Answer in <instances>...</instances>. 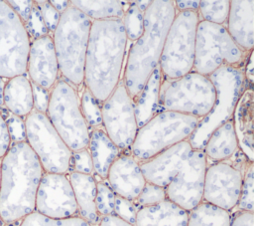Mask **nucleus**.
<instances>
[{
    "label": "nucleus",
    "instance_id": "79ce46f5",
    "mask_svg": "<svg viewBox=\"0 0 254 226\" xmlns=\"http://www.w3.org/2000/svg\"><path fill=\"white\" fill-rule=\"evenodd\" d=\"M32 84V92H33V105L34 111H37L42 113H47L49 100H50V92L38 85Z\"/></svg>",
    "mask_w": 254,
    "mask_h": 226
},
{
    "label": "nucleus",
    "instance_id": "2f4dec72",
    "mask_svg": "<svg viewBox=\"0 0 254 226\" xmlns=\"http://www.w3.org/2000/svg\"><path fill=\"white\" fill-rule=\"evenodd\" d=\"M18 226H91L81 217L73 216L64 219H53L34 211L23 218Z\"/></svg>",
    "mask_w": 254,
    "mask_h": 226
},
{
    "label": "nucleus",
    "instance_id": "f3484780",
    "mask_svg": "<svg viewBox=\"0 0 254 226\" xmlns=\"http://www.w3.org/2000/svg\"><path fill=\"white\" fill-rule=\"evenodd\" d=\"M26 75L31 83L49 91L60 79V70L52 35L31 41Z\"/></svg>",
    "mask_w": 254,
    "mask_h": 226
},
{
    "label": "nucleus",
    "instance_id": "393cba45",
    "mask_svg": "<svg viewBox=\"0 0 254 226\" xmlns=\"http://www.w3.org/2000/svg\"><path fill=\"white\" fill-rule=\"evenodd\" d=\"M87 149L90 153L93 172L102 180L106 179L111 164L122 152L101 127L90 130Z\"/></svg>",
    "mask_w": 254,
    "mask_h": 226
},
{
    "label": "nucleus",
    "instance_id": "a18cd8bd",
    "mask_svg": "<svg viewBox=\"0 0 254 226\" xmlns=\"http://www.w3.org/2000/svg\"><path fill=\"white\" fill-rule=\"evenodd\" d=\"M230 226H254V213L237 211L234 216H231Z\"/></svg>",
    "mask_w": 254,
    "mask_h": 226
},
{
    "label": "nucleus",
    "instance_id": "9b49d317",
    "mask_svg": "<svg viewBox=\"0 0 254 226\" xmlns=\"http://www.w3.org/2000/svg\"><path fill=\"white\" fill-rule=\"evenodd\" d=\"M26 142L38 157L44 172L66 174L72 151L59 135L46 113L33 111L25 117Z\"/></svg>",
    "mask_w": 254,
    "mask_h": 226
},
{
    "label": "nucleus",
    "instance_id": "603ef678",
    "mask_svg": "<svg viewBox=\"0 0 254 226\" xmlns=\"http://www.w3.org/2000/svg\"><path fill=\"white\" fill-rule=\"evenodd\" d=\"M5 80L0 79V108H3V103H2V91H3V87L5 84Z\"/></svg>",
    "mask_w": 254,
    "mask_h": 226
},
{
    "label": "nucleus",
    "instance_id": "6ab92c4d",
    "mask_svg": "<svg viewBox=\"0 0 254 226\" xmlns=\"http://www.w3.org/2000/svg\"><path fill=\"white\" fill-rule=\"evenodd\" d=\"M106 180L115 195L131 201L137 198L146 184L140 163L130 151L121 152L115 159L108 170Z\"/></svg>",
    "mask_w": 254,
    "mask_h": 226
},
{
    "label": "nucleus",
    "instance_id": "c03bdc74",
    "mask_svg": "<svg viewBox=\"0 0 254 226\" xmlns=\"http://www.w3.org/2000/svg\"><path fill=\"white\" fill-rule=\"evenodd\" d=\"M1 109L2 108H0V160L7 153L11 146V138Z\"/></svg>",
    "mask_w": 254,
    "mask_h": 226
},
{
    "label": "nucleus",
    "instance_id": "864d4df0",
    "mask_svg": "<svg viewBox=\"0 0 254 226\" xmlns=\"http://www.w3.org/2000/svg\"><path fill=\"white\" fill-rule=\"evenodd\" d=\"M0 226H7V225L4 223V221L1 219V217H0Z\"/></svg>",
    "mask_w": 254,
    "mask_h": 226
},
{
    "label": "nucleus",
    "instance_id": "6e6552de",
    "mask_svg": "<svg viewBox=\"0 0 254 226\" xmlns=\"http://www.w3.org/2000/svg\"><path fill=\"white\" fill-rule=\"evenodd\" d=\"M215 88L206 76L196 72L175 79H163L159 112L170 111L202 118L215 102Z\"/></svg>",
    "mask_w": 254,
    "mask_h": 226
},
{
    "label": "nucleus",
    "instance_id": "de8ad7c7",
    "mask_svg": "<svg viewBox=\"0 0 254 226\" xmlns=\"http://www.w3.org/2000/svg\"><path fill=\"white\" fill-rule=\"evenodd\" d=\"M97 226H134L121 218L117 217L116 215H108V216H103L100 218V221Z\"/></svg>",
    "mask_w": 254,
    "mask_h": 226
},
{
    "label": "nucleus",
    "instance_id": "c9c22d12",
    "mask_svg": "<svg viewBox=\"0 0 254 226\" xmlns=\"http://www.w3.org/2000/svg\"><path fill=\"white\" fill-rule=\"evenodd\" d=\"M167 199L166 189L164 187L146 182L143 189L137 196V198L133 201L136 208L139 209L141 207H147L151 205L158 204Z\"/></svg>",
    "mask_w": 254,
    "mask_h": 226
},
{
    "label": "nucleus",
    "instance_id": "f704fd0d",
    "mask_svg": "<svg viewBox=\"0 0 254 226\" xmlns=\"http://www.w3.org/2000/svg\"><path fill=\"white\" fill-rule=\"evenodd\" d=\"M115 193L105 181L96 183L95 206L100 217L114 214Z\"/></svg>",
    "mask_w": 254,
    "mask_h": 226
},
{
    "label": "nucleus",
    "instance_id": "72a5a7b5",
    "mask_svg": "<svg viewBox=\"0 0 254 226\" xmlns=\"http://www.w3.org/2000/svg\"><path fill=\"white\" fill-rule=\"evenodd\" d=\"M254 172H253V162H249L243 173V180L240 190L239 199L236 207L238 211H254Z\"/></svg>",
    "mask_w": 254,
    "mask_h": 226
},
{
    "label": "nucleus",
    "instance_id": "09e8293b",
    "mask_svg": "<svg viewBox=\"0 0 254 226\" xmlns=\"http://www.w3.org/2000/svg\"><path fill=\"white\" fill-rule=\"evenodd\" d=\"M253 69H254V66H253V51H251L247 58H246V61L244 63V66H243V72H244V77H245V81L247 84L249 85H253Z\"/></svg>",
    "mask_w": 254,
    "mask_h": 226
},
{
    "label": "nucleus",
    "instance_id": "5fc2aeb1",
    "mask_svg": "<svg viewBox=\"0 0 254 226\" xmlns=\"http://www.w3.org/2000/svg\"><path fill=\"white\" fill-rule=\"evenodd\" d=\"M7 226H10V225H7Z\"/></svg>",
    "mask_w": 254,
    "mask_h": 226
},
{
    "label": "nucleus",
    "instance_id": "e433bc0d",
    "mask_svg": "<svg viewBox=\"0 0 254 226\" xmlns=\"http://www.w3.org/2000/svg\"><path fill=\"white\" fill-rule=\"evenodd\" d=\"M24 26H25V29H26L31 41L35 40V39L42 38L47 35H50V33L44 23V20L42 18L41 12H40L39 8L37 7V5L35 4V1L33 4L31 13L29 15V18L24 23Z\"/></svg>",
    "mask_w": 254,
    "mask_h": 226
},
{
    "label": "nucleus",
    "instance_id": "cd10ccee",
    "mask_svg": "<svg viewBox=\"0 0 254 226\" xmlns=\"http://www.w3.org/2000/svg\"><path fill=\"white\" fill-rule=\"evenodd\" d=\"M70 4L82 12L91 21L106 19H121L124 16V2L117 0L89 1L72 0Z\"/></svg>",
    "mask_w": 254,
    "mask_h": 226
},
{
    "label": "nucleus",
    "instance_id": "4be33fe9",
    "mask_svg": "<svg viewBox=\"0 0 254 226\" xmlns=\"http://www.w3.org/2000/svg\"><path fill=\"white\" fill-rule=\"evenodd\" d=\"M68 179L73 190L78 216L91 226H97L101 217L95 206L97 181L94 176L71 171L68 174Z\"/></svg>",
    "mask_w": 254,
    "mask_h": 226
},
{
    "label": "nucleus",
    "instance_id": "39448f33",
    "mask_svg": "<svg viewBox=\"0 0 254 226\" xmlns=\"http://www.w3.org/2000/svg\"><path fill=\"white\" fill-rule=\"evenodd\" d=\"M199 120L198 117L175 112H158L138 128L130 153L139 162L148 160L165 149L188 140Z\"/></svg>",
    "mask_w": 254,
    "mask_h": 226
},
{
    "label": "nucleus",
    "instance_id": "c756f323",
    "mask_svg": "<svg viewBox=\"0 0 254 226\" xmlns=\"http://www.w3.org/2000/svg\"><path fill=\"white\" fill-rule=\"evenodd\" d=\"M229 7H230L229 0L199 1V7H198L199 19L212 24L224 25V23L227 20Z\"/></svg>",
    "mask_w": 254,
    "mask_h": 226
},
{
    "label": "nucleus",
    "instance_id": "3c124183",
    "mask_svg": "<svg viewBox=\"0 0 254 226\" xmlns=\"http://www.w3.org/2000/svg\"><path fill=\"white\" fill-rule=\"evenodd\" d=\"M151 1H152V0H151ZM151 1H150V0H148V1H142V0H140V1H134V3H135L136 6L139 8V10L144 13V12L147 10V8L149 7V5L151 4Z\"/></svg>",
    "mask_w": 254,
    "mask_h": 226
},
{
    "label": "nucleus",
    "instance_id": "5701e85b",
    "mask_svg": "<svg viewBox=\"0 0 254 226\" xmlns=\"http://www.w3.org/2000/svg\"><path fill=\"white\" fill-rule=\"evenodd\" d=\"M3 108L19 117H25L34 111L32 84L27 75L6 80L2 91Z\"/></svg>",
    "mask_w": 254,
    "mask_h": 226
},
{
    "label": "nucleus",
    "instance_id": "8fccbe9b",
    "mask_svg": "<svg viewBox=\"0 0 254 226\" xmlns=\"http://www.w3.org/2000/svg\"><path fill=\"white\" fill-rule=\"evenodd\" d=\"M50 3L60 14H63L70 5V2L67 0H52Z\"/></svg>",
    "mask_w": 254,
    "mask_h": 226
},
{
    "label": "nucleus",
    "instance_id": "2eb2a0df",
    "mask_svg": "<svg viewBox=\"0 0 254 226\" xmlns=\"http://www.w3.org/2000/svg\"><path fill=\"white\" fill-rule=\"evenodd\" d=\"M208 161L203 150L192 149L185 163L165 188L167 199L190 212L202 202Z\"/></svg>",
    "mask_w": 254,
    "mask_h": 226
},
{
    "label": "nucleus",
    "instance_id": "9d476101",
    "mask_svg": "<svg viewBox=\"0 0 254 226\" xmlns=\"http://www.w3.org/2000/svg\"><path fill=\"white\" fill-rule=\"evenodd\" d=\"M248 54L237 46L224 25L199 20L193 72L208 77L222 66L243 67Z\"/></svg>",
    "mask_w": 254,
    "mask_h": 226
},
{
    "label": "nucleus",
    "instance_id": "b1692460",
    "mask_svg": "<svg viewBox=\"0 0 254 226\" xmlns=\"http://www.w3.org/2000/svg\"><path fill=\"white\" fill-rule=\"evenodd\" d=\"M189 212L166 199L137 210L135 226H187Z\"/></svg>",
    "mask_w": 254,
    "mask_h": 226
},
{
    "label": "nucleus",
    "instance_id": "4c0bfd02",
    "mask_svg": "<svg viewBox=\"0 0 254 226\" xmlns=\"http://www.w3.org/2000/svg\"><path fill=\"white\" fill-rule=\"evenodd\" d=\"M4 109V108H3ZM3 113V112H2ZM3 115L6 120L9 135L11 138V144L17 142L26 141V129H25V119L12 114L5 110Z\"/></svg>",
    "mask_w": 254,
    "mask_h": 226
},
{
    "label": "nucleus",
    "instance_id": "7c9ffc66",
    "mask_svg": "<svg viewBox=\"0 0 254 226\" xmlns=\"http://www.w3.org/2000/svg\"><path fill=\"white\" fill-rule=\"evenodd\" d=\"M80 110L82 115L89 128H97L102 126L101 104L94 98L90 91L84 86L81 97L79 99Z\"/></svg>",
    "mask_w": 254,
    "mask_h": 226
},
{
    "label": "nucleus",
    "instance_id": "a878e982",
    "mask_svg": "<svg viewBox=\"0 0 254 226\" xmlns=\"http://www.w3.org/2000/svg\"><path fill=\"white\" fill-rule=\"evenodd\" d=\"M162 82L163 76L158 66L145 83L141 92L133 99L138 128L145 124L159 112Z\"/></svg>",
    "mask_w": 254,
    "mask_h": 226
},
{
    "label": "nucleus",
    "instance_id": "ddd939ff",
    "mask_svg": "<svg viewBox=\"0 0 254 226\" xmlns=\"http://www.w3.org/2000/svg\"><path fill=\"white\" fill-rule=\"evenodd\" d=\"M102 128L122 151H130L138 125L133 100L122 81L101 105Z\"/></svg>",
    "mask_w": 254,
    "mask_h": 226
},
{
    "label": "nucleus",
    "instance_id": "a211bd4d",
    "mask_svg": "<svg viewBox=\"0 0 254 226\" xmlns=\"http://www.w3.org/2000/svg\"><path fill=\"white\" fill-rule=\"evenodd\" d=\"M192 150L189 140L179 142L152 158L139 162L146 182L166 188Z\"/></svg>",
    "mask_w": 254,
    "mask_h": 226
},
{
    "label": "nucleus",
    "instance_id": "58836bf2",
    "mask_svg": "<svg viewBox=\"0 0 254 226\" xmlns=\"http://www.w3.org/2000/svg\"><path fill=\"white\" fill-rule=\"evenodd\" d=\"M137 210L138 209L136 208L133 201L123 198L121 196L115 195L114 215L135 226Z\"/></svg>",
    "mask_w": 254,
    "mask_h": 226
},
{
    "label": "nucleus",
    "instance_id": "7ed1b4c3",
    "mask_svg": "<svg viewBox=\"0 0 254 226\" xmlns=\"http://www.w3.org/2000/svg\"><path fill=\"white\" fill-rule=\"evenodd\" d=\"M176 12L173 0H152L144 12L143 32L130 47L122 80L132 100L159 66L164 42Z\"/></svg>",
    "mask_w": 254,
    "mask_h": 226
},
{
    "label": "nucleus",
    "instance_id": "423d86ee",
    "mask_svg": "<svg viewBox=\"0 0 254 226\" xmlns=\"http://www.w3.org/2000/svg\"><path fill=\"white\" fill-rule=\"evenodd\" d=\"M212 82L216 97L210 112L197 123L188 139L191 148L202 150L214 129L232 118L238 99L245 86L243 67L222 66L208 76Z\"/></svg>",
    "mask_w": 254,
    "mask_h": 226
},
{
    "label": "nucleus",
    "instance_id": "c85d7f7f",
    "mask_svg": "<svg viewBox=\"0 0 254 226\" xmlns=\"http://www.w3.org/2000/svg\"><path fill=\"white\" fill-rule=\"evenodd\" d=\"M230 212L204 201L189 212L187 226H230Z\"/></svg>",
    "mask_w": 254,
    "mask_h": 226
},
{
    "label": "nucleus",
    "instance_id": "49530a36",
    "mask_svg": "<svg viewBox=\"0 0 254 226\" xmlns=\"http://www.w3.org/2000/svg\"><path fill=\"white\" fill-rule=\"evenodd\" d=\"M199 1L195 0H176L175 8L177 12L183 11H197L198 12Z\"/></svg>",
    "mask_w": 254,
    "mask_h": 226
},
{
    "label": "nucleus",
    "instance_id": "dca6fc26",
    "mask_svg": "<svg viewBox=\"0 0 254 226\" xmlns=\"http://www.w3.org/2000/svg\"><path fill=\"white\" fill-rule=\"evenodd\" d=\"M35 211L53 219L77 216V205L66 174L44 172L38 186Z\"/></svg>",
    "mask_w": 254,
    "mask_h": 226
},
{
    "label": "nucleus",
    "instance_id": "412c9836",
    "mask_svg": "<svg viewBox=\"0 0 254 226\" xmlns=\"http://www.w3.org/2000/svg\"><path fill=\"white\" fill-rule=\"evenodd\" d=\"M225 26L237 46L245 53L254 46V1L231 0Z\"/></svg>",
    "mask_w": 254,
    "mask_h": 226
},
{
    "label": "nucleus",
    "instance_id": "473e14b6",
    "mask_svg": "<svg viewBox=\"0 0 254 226\" xmlns=\"http://www.w3.org/2000/svg\"><path fill=\"white\" fill-rule=\"evenodd\" d=\"M143 22L144 13L139 10L134 1L131 2L122 18L123 28L128 40L134 42L141 36L143 32Z\"/></svg>",
    "mask_w": 254,
    "mask_h": 226
},
{
    "label": "nucleus",
    "instance_id": "a19ab883",
    "mask_svg": "<svg viewBox=\"0 0 254 226\" xmlns=\"http://www.w3.org/2000/svg\"><path fill=\"white\" fill-rule=\"evenodd\" d=\"M35 4L39 8L42 18L44 20V23L51 35L53 34L55 29L57 28V25L60 21L61 14L52 6L50 1L48 0H37L35 1Z\"/></svg>",
    "mask_w": 254,
    "mask_h": 226
},
{
    "label": "nucleus",
    "instance_id": "bb28decb",
    "mask_svg": "<svg viewBox=\"0 0 254 226\" xmlns=\"http://www.w3.org/2000/svg\"><path fill=\"white\" fill-rule=\"evenodd\" d=\"M238 149L237 137L231 118L212 131L202 150L207 161L219 162L230 159Z\"/></svg>",
    "mask_w": 254,
    "mask_h": 226
},
{
    "label": "nucleus",
    "instance_id": "f257e3e1",
    "mask_svg": "<svg viewBox=\"0 0 254 226\" xmlns=\"http://www.w3.org/2000/svg\"><path fill=\"white\" fill-rule=\"evenodd\" d=\"M127 41L121 19L92 21L83 84L101 105L120 82Z\"/></svg>",
    "mask_w": 254,
    "mask_h": 226
},
{
    "label": "nucleus",
    "instance_id": "ea45409f",
    "mask_svg": "<svg viewBox=\"0 0 254 226\" xmlns=\"http://www.w3.org/2000/svg\"><path fill=\"white\" fill-rule=\"evenodd\" d=\"M70 169H72V171L74 172L92 175L93 164H92L90 153L87 148L80 149L77 151H72Z\"/></svg>",
    "mask_w": 254,
    "mask_h": 226
},
{
    "label": "nucleus",
    "instance_id": "0eeeda50",
    "mask_svg": "<svg viewBox=\"0 0 254 226\" xmlns=\"http://www.w3.org/2000/svg\"><path fill=\"white\" fill-rule=\"evenodd\" d=\"M46 114L71 151L87 148L90 128L82 115L77 90L63 78L50 92Z\"/></svg>",
    "mask_w": 254,
    "mask_h": 226
},
{
    "label": "nucleus",
    "instance_id": "37998d69",
    "mask_svg": "<svg viewBox=\"0 0 254 226\" xmlns=\"http://www.w3.org/2000/svg\"><path fill=\"white\" fill-rule=\"evenodd\" d=\"M6 2L8 3V5L11 7V9L17 14V16L21 19V21L24 24L29 18L34 1H32V0H20V1L9 0Z\"/></svg>",
    "mask_w": 254,
    "mask_h": 226
},
{
    "label": "nucleus",
    "instance_id": "f8f14e48",
    "mask_svg": "<svg viewBox=\"0 0 254 226\" xmlns=\"http://www.w3.org/2000/svg\"><path fill=\"white\" fill-rule=\"evenodd\" d=\"M30 44L21 19L6 1L0 0V79L26 75Z\"/></svg>",
    "mask_w": 254,
    "mask_h": 226
},
{
    "label": "nucleus",
    "instance_id": "f03ea898",
    "mask_svg": "<svg viewBox=\"0 0 254 226\" xmlns=\"http://www.w3.org/2000/svg\"><path fill=\"white\" fill-rule=\"evenodd\" d=\"M43 174L38 157L26 141L11 144L0 160V217L6 225L20 222L35 211Z\"/></svg>",
    "mask_w": 254,
    "mask_h": 226
},
{
    "label": "nucleus",
    "instance_id": "aec40b11",
    "mask_svg": "<svg viewBox=\"0 0 254 226\" xmlns=\"http://www.w3.org/2000/svg\"><path fill=\"white\" fill-rule=\"evenodd\" d=\"M253 117L254 94L251 85L245 83L244 89L235 106L232 121L237 137L238 148L249 162H253Z\"/></svg>",
    "mask_w": 254,
    "mask_h": 226
},
{
    "label": "nucleus",
    "instance_id": "4468645a",
    "mask_svg": "<svg viewBox=\"0 0 254 226\" xmlns=\"http://www.w3.org/2000/svg\"><path fill=\"white\" fill-rule=\"evenodd\" d=\"M248 160L241 164L230 159L207 165L202 201L230 212L237 205L243 173Z\"/></svg>",
    "mask_w": 254,
    "mask_h": 226
},
{
    "label": "nucleus",
    "instance_id": "1a4fd4ad",
    "mask_svg": "<svg viewBox=\"0 0 254 226\" xmlns=\"http://www.w3.org/2000/svg\"><path fill=\"white\" fill-rule=\"evenodd\" d=\"M199 20L197 11L176 12L159 62L163 79L175 80L192 71Z\"/></svg>",
    "mask_w": 254,
    "mask_h": 226
},
{
    "label": "nucleus",
    "instance_id": "20e7f679",
    "mask_svg": "<svg viewBox=\"0 0 254 226\" xmlns=\"http://www.w3.org/2000/svg\"><path fill=\"white\" fill-rule=\"evenodd\" d=\"M91 23L88 17L70 4L61 14L57 28L52 34L60 76L76 90L83 84Z\"/></svg>",
    "mask_w": 254,
    "mask_h": 226
}]
</instances>
